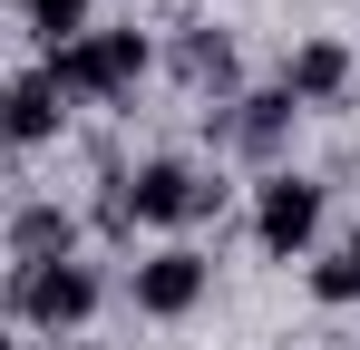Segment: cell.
Masks as SVG:
<instances>
[{"label":"cell","instance_id":"obj_1","mask_svg":"<svg viewBox=\"0 0 360 350\" xmlns=\"http://www.w3.org/2000/svg\"><path fill=\"white\" fill-rule=\"evenodd\" d=\"M136 68H146V39H136V30H88V39L59 49L49 88H59V98H117V88H136Z\"/></svg>","mask_w":360,"mask_h":350},{"label":"cell","instance_id":"obj_2","mask_svg":"<svg viewBox=\"0 0 360 350\" xmlns=\"http://www.w3.org/2000/svg\"><path fill=\"white\" fill-rule=\"evenodd\" d=\"M214 195H224V185H205L195 166L166 156V166H146L127 185V214H146V224H195V214H214Z\"/></svg>","mask_w":360,"mask_h":350},{"label":"cell","instance_id":"obj_3","mask_svg":"<svg viewBox=\"0 0 360 350\" xmlns=\"http://www.w3.org/2000/svg\"><path fill=\"white\" fill-rule=\"evenodd\" d=\"M253 233H263L273 253H302V243L321 233V185H302V175H273V185H263V205H253Z\"/></svg>","mask_w":360,"mask_h":350},{"label":"cell","instance_id":"obj_4","mask_svg":"<svg viewBox=\"0 0 360 350\" xmlns=\"http://www.w3.org/2000/svg\"><path fill=\"white\" fill-rule=\"evenodd\" d=\"M88 302H98V283H88L78 263H30V273H20V311L49 321V331H59V321H88Z\"/></svg>","mask_w":360,"mask_h":350},{"label":"cell","instance_id":"obj_5","mask_svg":"<svg viewBox=\"0 0 360 350\" xmlns=\"http://www.w3.org/2000/svg\"><path fill=\"white\" fill-rule=\"evenodd\" d=\"M195 302H205V253H156V263H136V311L176 321Z\"/></svg>","mask_w":360,"mask_h":350},{"label":"cell","instance_id":"obj_6","mask_svg":"<svg viewBox=\"0 0 360 350\" xmlns=\"http://www.w3.org/2000/svg\"><path fill=\"white\" fill-rule=\"evenodd\" d=\"M0 136H10V146L59 136V88H49V78H10V88H0Z\"/></svg>","mask_w":360,"mask_h":350},{"label":"cell","instance_id":"obj_7","mask_svg":"<svg viewBox=\"0 0 360 350\" xmlns=\"http://www.w3.org/2000/svg\"><path fill=\"white\" fill-rule=\"evenodd\" d=\"M341 88H351V49H341V39H311V49H292V78H283V98L321 108V98H341Z\"/></svg>","mask_w":360,"mask_h":350},{"label":"cell","instance_id":"obj_8","mask_svg":"<svg viewBox=\"0 0 360 350\" xmlns=\"http://www.w3.org/2000/svg\"><path fill=\"white\" fill-rule=\"evenodd\" d=\"M283 127H292V98H283V88H273V98H243V117H234V136L253 146V156H273Z\"/></svg>","mask_w":360,"mask_h":350},{"label":"cell","instance_id":"obj_9","mask_svg":"<svg viewBox=\"0 0 360 350\" xmlns=\"http://www.w3.org/2000/svg\"><path fill=\"white\" fill-rule=\"evenodd\" d=\"M176 68H185V78H195V88H224V78H234V49H224L214 30H195V39H185V49H176Z\"/></svg>","mask_w":360,"mask_h":350},{"label":"cell","instance_id":"obj_10","mask_svg":"<svg viewBox=\"0 0 360 350\" xmlns=\"http://www.w3.org/2000/svg\"><path fill=\"white\" fill-rule=\"evenodd\" d=\"M30 20H39V39L59 49V39H78V30H88V0H30Z\"/></svg>","mask_w":360,"mask_h":350},{"label":"cell","instance_id":"obj_11","mask_svg":"<svg viewBox=\"0 0 360 350\" xmlns=\"http://www.w3.org/2000/svg\"><path fill=\"white\" fill-rule=\"evenodd\" d=\"M49 243L68 253V214L59 205H30V214H20V253H49Z\"/></svg>","mask_w":360,"mask_h":350},{"label":"cell","instance_id":"obj_12","mask_svg":"<svg viewBox=\"0 0 360 350\" xmlns=\"http://www.w3.org/2000/svg\"><path fill=\"white\" fill-rule=\"evenodd\" d=\"M311 292H321V302H360V263H351V253H341V263H321Z\"/></svg>","mask_w":360,"mask_h":350},{"label":"cell","instance_id":"obj_13","mask_svg":"<svg viewBox=\"0 0 360 350\" xmlns=\"http://www.w3.org/2000/svg\"><path fill=\"white\" fill-rule=\"evenodd\" d=\"M351 263H360V233H351Z\"/></svg>","mask_w":360,"mask_h":350},{"label":"cell","instance_id":"obj_14","mask_svg":"<svg viewBox=\"0 0 360 350\" xmlns=\"http://www.w3.org/2000/svg\"><path fill=\"white\" fill-rule=\"evenodd\" d=\"M0 350H10V341H0Z\"/></svg>","mask_w":360,"mask_h":350}]
</instances>
